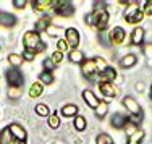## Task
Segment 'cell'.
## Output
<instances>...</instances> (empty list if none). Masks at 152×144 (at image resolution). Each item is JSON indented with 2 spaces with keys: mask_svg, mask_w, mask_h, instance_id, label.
<instances>
[{
  "mask_svg": "<svg viewBox=\"0 0 152 144\" xmlns=\"http://www.w3.org/2000/svg\"><path fill=\"white\" fill-rule=\"evenodd\" d=\"M55 12L61 16H71L75 13V7L71 2H61V0H58V3L55 7Z\"/></svg>",
  "mask_w": 152,
  "mask_h": 144,
  "instance_id": "obj_6",
  "label": "cell"
},
{
  "mask_svg": "<svg viewBox=\"0 0 152 144\" xmlns=\"http://www.w3.org/2000/svg\"><path fill=\"white\" fill-rule=\"evenodd\" d=\"M151 99H152V86H151Z\"/></svg>",
  "mask_w": 152,
  "mask_h": 144,
  "instance_id": "obj_41",
  "label": "cell"
},
{
  "mask_svg": "<svg viewBox=\"0 0 152 144\" xmlns=\"http://www.w3.org/2000/svg\"><path fill=\"white\" fill-rule=\"evenodd\" d=\"M123 105L126 107V109L131 112V115H136V117H142V110H141V107H139V104L136 102L133 97H125L123 99Z\"/></svg>",
  "mask_w": 152,
  "mask_h": 144,
  "instance_id": "obj_5",
  "label": "cell"
},
{
  "mask_svg": "<svg viewBox=\"0 0 152 144\" xmlns=\"http://www.w3.org/2000/svg\"><path fill=\"white\" fill-rule=\"evenodd\" d=\"M144 139V131L142 129H136L134 133H131L128 138V144H141V141Z\"/></svg>",
  "mask_w": 152,
  "mask_h": 144,
  "instance_id": "obj_18",
  "label": "cell"
},
{
  "mask_svg": "<svg viewBox=\"0 0 152 144\" xmlns=\"http://www.w3.org/2000/svg\"><path fill=\"white\" fill-rule=\"evenodd\" d=\"M123 39H125V31H123V28L117 26V28H113V29L110 31V42L112 44L118 45V44L123 42Z\"/></svg>",
  "mask_w": 152,
  "mask_h": 144,
  "instance_id": "obj_10",
  "label": "cell"
},
{
  "mask_svg": "<svg viewBox=\"0 0 152 144\" xmlns=\"http://www.w3.org/2000/svg\"><path fill=\"white\" fill-rule=\"evenodd\" d=\"M61 60H63V53H61V52H58V50H57L55 53H52V62H53V63H60Z\"/></svg>",
  "mask_w": 152,
  "mask_h": 144,
  "instance_id": "obj_33",
  "label": "cell"
},
{
  "mask_svg": "<svg viewBox=\"0 0 152 144\" xmlns=\"http://www.w3.org/2000/svg\"><path fill=\"white\" fill-rule=\"evenodd\" d=\"M44 68H45V71H50V73H52V70L55 68V63L52 62V58H45L44 60Z\"/></svg>",
  "mask_w": 152,
  "mask_h": 144,
  "instance_id": "obj_32",
  "label": "cell"
},
{
  "mask_svg": "<svg viewBox=\"0 0 152 144\" xmlns=\"http://www.w3.org/2000/svg\"><path fill=\"white\" fill-rule=\"evenodd\" d=\"M81 71L86 78L89 80H94V75L97 73V68H96V62L94 60H84L83 62V67H81Z\"/></svg>",
  "mask_w": 152,
  "mask_h": 144,
  "instance_id": "obj_7",
  "label": "cell"
},
{
  "mask_svg": "<svg viewBox=\"0 0 152 144\" xmlns=\"http://www.w3.org/2000/svg\"><path fill=\"white\" fill-rule=\"evenodd\" d=\"M24 42V49L29 50V52H42L44 50V44L41 41V36H39L37 31H28L23 37Z\"/></svg>",
  "mask_w": 152,
  "mask_h": 144,
  "instance_id": "obj_2",
  "label": "cell"
},
{
  "mask_svg": "<svg viewBox=\"0 0 152 144\" xmlns=\"http://www.w3.org/2000/svg\"><path fill=\"white\" fill-rule=\"evenodd\" d=\"M115 78H117V71H115V68L107 67L105 71L100 73V81H102V83H112Z\"/></svg>",
  "mask_w": 152,
  "mask_h": 144,
  "instance_id": "obj_14",
  "label": "cell"
},
{
  "mask_svg": "<svg viewBox=\"0 0 152 144\" xmlns=\"http://www.w3.org/2000/svg\"><path fill=\"white\" fill-rule=\"evenodd\" d=\"M86 23H88V24H94V21H92V15H88V16H86Z\"/></svg>",
  "mask_w": 152,
  "mask_h": 144,
  "instance_id": "obj_40",
  "label": "cell"
},
{
  "mask_svg": "<svg viewBox=\"0 0 152 144\" xmlns=\"http://www.w3.org/2000/svg\"><path fill=\"white\" fill-rule=\"evenodd\" d=\"M142 18H144V13L139 10V5H137L136 2L129 3L128 10H126V13H125L126 23H129V24H137V23H141V21H142Z\"/></svg>",
  "mask_w": 152,
  "mask_h": 144,
  "instance_id": "obj_3",
  "label": "cell"
},
{
  "mask_svg": "<svg viewBox=\"0 0 152 144\" xmlns=\"http://www.w3.org/2000/svg\"><path fill=\"white\" fill-rule=\"evenodd\" d=\"M92 15V21H94V26L97 28V29H105L107 24H108V13L105 10V5L100 2H96V5H94V12L91 13Z\"/></svg>",
  "mask_w": 152,
  "mask_h": 144,
  "instance_id": "obj_1",
  "label": "cell"
},
{
  "mask_svg": "<svg viewBox=\"0 0 152 144\" xmlns=\"http://www.w3.org/2000/svg\"><path fill=\"white\" fill-rule=\"evenodd\" d=\"M144 12L147 15H152V0H147L146 2V7H144Z\"/></svg>",
  "mask_w": 152,
  "mask_h": 144,
  "instance_id": "obj_38",
  "label": "cell"
},
{
  "mask_svg": "<svg viewBox=\"0 0 152 144\" xmlns=\"http://www.w3.org/2000/svg\"><path fill=\"white\" fill-rule=\"evenodd\" d=\"M26 3H28L26 0H13V5H15L16 8H20V10L24 8V7H26Z\"/></svg>",
  "mask_w": 152,
  "mask_h": 144,
  "instance_id": "obj_36",
  "label": "cell"
},
{
  "mask_svg": "<svg viewBox=\"0 0 152 144\" xmlns=\"http://www.w3.org/2000/svg\"><path fill=\"white\" fill-rule=\"evenodd\" d=\"M36 113L41 115V117H47V115H49V107H47L45 104H37V105H36Z\"/></svg>",
  "mask_w": 152,
  "mask_h": 144,
  "instance_id": "obj_30",
  "label": "cell"
},
{
  "mask_svg": "<svg viewBox=\"0 0 152 144\" xmlns=\"http://www.w3.org/2000/svg\"><path fill=\"white\" fill-rule=\"evenodd\" d=\"M96 144H113V139H112L108 134H105V133H102V134L97 136V143Z\"/></svg>",
  "mask_w": 152,
  "mask_h": 144,
  "instance_id": "obj_29",
  "label": "cell"
},
{
  "mask_svg": "<svg viewBox=\"0 0 152 144\" xmlns=\"http://www.w3.org/2000/svg\"><path fill=\"white\" fill-rule=\"evenodd\" d=\"M7 81H8L10 88H20L21 84L24 83V78L21 75V71L18 68H10L7 71Z\"/></svg>",
  "mask_w": 152,
  "mask_h": 144,
  "instance_id": "obj_4",
  "label": "cell"
},
{
  "mask_svg": "<svg viewBox=\"0 0 152 144\" xmlns=\"http://www.w3.org/2000/svg\"><path fill=\"white\" fill-rule=\"evenodd\" d=\"M39 81L41 84H52L53 83V75L50 71H42L41 76H39Z\"/></svg>",
  "mask_w": 152,
  "mask_h": 144,
  "instance_id": "obj_25",
  "label": "cell"
},
{
  "mask_svg": "<svg viewBox=\"0 0 152 144\" xmlns=\"http://www.w3.org/2000/svg\"><path fill=\"white\" fill-rule=\"evenodd\" d=\"M65 36H66V44L68 45H71L73 49H76L79 45V32L75 29V28H68L66 32H65Z\"/></svg>",
  "mask_w": 152,
  "mask_h": 144,
  "instance_id": "obj_8",
  "label": "cell"
},
{
  "mask_svg": "<svg viewBox=\"0 0 152 144\" xmlns=\"http://www.w3.org/2000/svg\"><path fill=\"white\" fill-rule=\"evenodd\" d=\"M75 128L78 129V131H84V129H86V118L84 117H76Z\"/></svg>",
  "mask_w": 152,
  "mask_h": 144,
  "instance_id": "obj_27",
  "label": "cell"
},
{
  "mask_svg": "<svg viewBox=\"0 0 152 144\" xmlns=\"http://www.w3.org/2000/svg\"><path fill=\"white\" fill-rule=\"evenodd\" d=\"M61 113H63V117H73V115L78 113V105L68 104V105L61 107Z\"/></svg>",
  "mask_w": 152,
  "mask_h": 144,
  "instance_id": "obj_21",
  "label": "cell"
},
{
  "mask_svg": "<svg viewBox=\"0 0 152 144\" xmlns=\"http://www.w3.org/2000/svg\"><path fill=\"white\" fill-rule=\"evenodd\" d=\"M47 31H49L50 36H57V34H58V28H49Z\"/></svg>",
  "mask_w": 152,
  "mask_h": 144,
  "instance_id": "obj_39",
  "label": "cell"
},
{
  "mask_svg": "<svg viewBox=\"0 0 152 144\" xmlns=\"http://www.w3.org/2000/svg\"><path fill=\"white\" fill-rule=\"evenodd\" d=\"M50 23H52V18L50 16H42L41 20H37V23H36V29H37V32L44 31V29H49Z\"/></svg>",
  "mask_w": 152,
  "mask_h": 144,
  "instance_id": "obj_17",
  "label": "cell"
},
{
  "mask_svg": "<svg viewBox=\"0 0 152 144\" xmlns=\"http://www.w3.org/2000/svg\"><path fill=\"white\" fill-rule=\"evenodd\" d=\"M94 62H96V68H97V71H99V73L105 71L107 63H105V60H104V58H100V57H96V58H94Z\"/></svg>",
  "mask_w": 152,
  "mask_h": 144,
  "instance_id": "obj_28",
  "label": "cell"
},
{
  "mask_svg": "<svg viewBox=\"0 0 152 144\" xmlns=\"http://www.w3.org/2000/svg\"><path fill=\"white\" fill-rule=\"evenodd\" d=\"M8 62L13 65V67H20L21 62H23V55H18V53H12L8 55Z\"/></svg>",
  "mask_w": 152,
  "mask_h": 144,
  "instance_id": "obj_26",
  "label": "cell"
},
{
  "mask_svg": "<svg viewBox=\"0 0 152 144\" xmlns=\"http://www.w3.org/2000/svg\"><path fill=\"white\" fill-rule=\"evenodd\" d=\"M142 39H144V29L142 28H136L131 34V42L134 45H139L141 42H142Z\"/></svg>",
  "mask_w": 152,
  "mask_h": 144,
  "instance_id": "obj_19",
  "label": "cell"
},
{
  "mask_svg": "<svg viewBox=\"0 0 152 144\" xmlns=\"http://www.w3.org/2000/svg\"><path fill=\"white\" fill-rule=\"evenodd\" d=\"M34 55H36L34 52H29V50H24L23 58H24V60H28V62H31V60H34Z\"/></svg>",
  "mask_w": 152,
  "mask_h": 144,
  "instance_id": "obj_37",
  "label": "cell"
},
{
  "mask_svg": "<svg viewBox=\"0 0 152 144\" xmlns=\"http://www.w3.org/2000/svg\"><path fill=\"white\" fill-rule=\"evenodd\" d=\"M83 99L86 100V104H88L91 109H96V107L99 105V102H100V100L97 99V96L94 94L92 91H89V89H86V91L83 92Z\"/></svg>",
  "mask_w": 152,
  "mask_h": 144,
  "instance_id": "obj_11",
  "label": "cell"
},
{
  "mask_svg": "<svg viewBox=\"0 0 152 144\" xmlns=\"http://www.w3.org/2000/svg\"><path fill=\"white\" fill-rule=\"evenodd\" d=\"M16 23V18L13 15H10V13H5V12H0V24L5 28H12L15 26Z\"/></svg>",
  "mask_w": 152,
  "mask_h": 144,
  "instance_id": "obj_13",
  "label": "cell"
},
{
  "mask_svg": "<svg viewBox=\"0 0 152 144\" xmlns=\"http://www.w3.org/2000/svg\"><path fill=\"white\" fill-rule=\"evenodd\" d=\"M49 126H50V128H58V126H60V120H58V117H57V115H50V118H49Z\"/></svg>",
  "mask_w": 152,
  "mask_h": 144,
  "instance_id": "obj_31",
  "label": "cell"
},
{
  "mask_svg": "<svg viewBox=\"0 0 152 144\" xmlns=\"http://www.w3.org/2000/svg\"><path fill=\"white\" fill-rule=\"evenodd\" d=\"M8 128H10V133H12V136L15 139H18V141H26V131H24L20 125L13 123L12 126H8Z\"/></svg>",
  "mask_w": 152,
  "mask_h": 144,
  "instance_id": "obj_12",
  "label": "cell"
},
{
  "mask_svg": "<svg viewBox=\"0 0 152 144\" xmlns=\"http://www.w3.org/2000/svg\"><path fill=\"white\" fill-rule=\"evenodd\" d=\"M110 123H112V126H115V128H118V129H120V128H125V126H126V118L123 117L121 113H115L113 117H112V121H110Z\"/></svg>",
  "mask_w": 152,
  "mask_h": 144,
  "instance_id": "obj_15",
  "label": "cell"
},
{
  "mask_svg": "<svg viewBox=\"0 0 152 144\" xmlns=\"http://www.w3.org/2000/svg\"><path fill=\"white\" fill-rule=\"evenodd\" d=\"M99 89H100V92H102L104 96H107V97H115V96H118V92H120L113 83H100Z\"/></svg>",
  "mask_w": 152,
  "mask_h": 144,
  "instance_id": "obj_9",
  "label": "cell"
},
{
  "mask_svg": "<svg viewBox=\"0 0 152 144\" xmlns=\"http://www.w3.org/2000/svg\"><path fill=\"white\" fill-rule=\"evenodd\" d=\"M57 47H58V52H66V49H68V44H66V41H63V39H61V41H58V44H57Z\"/></svg>",
  "mask_w": 152,
  "mask_h": 144,
  "instance_id": "obj_34",
  "label": "cell"
},
{
  "mask_svg": "<svg viewBox=\"0 0 152 144\" xmlns=\"http://www.w3.org/2000/svg\"><path fill=\"white\" fill-rule=\"evenodd\" d=\"M94 112H96V115L99 118H102V117H105L107 112H108V105H107L105 102H99V105L94 109Z\"/></svg>",
  "mask_w": 152,
  "mask_h": 144,
  "instance_id": "obj_24",
  "label": "cell"
},
{
  "mask_svg": "<svg viewBox=\"0 0 152 144\" xmlns=\"http://www.w3.org/2000/svg\"><path fill=\"white\" fill-rule=\"evenodd\" d=\"M134 63H136V55H133V53L125 55V57L121 58V62H120V65H121L123 68H131Z\"/></svg>",
  "mask_w": 152,
  "mask_h": 144,
  "instance_id": "obj_22",
  "label": "cell"
},
{
  "mask_svg": "<svg viewBox=\"0 0 152 144\" xmlns=\"http://www.w3.org/2000/svg\"><path fill=\"white\" fill-rule=\"evenodd\" d=\"M20 94H21V92H20V89H18V88H10V89H8V96L13 97V99L20 97Z\"/></svg>",
  "mask_w": 152,
  "mask_h": 144,
  "instance_id": "obj_35",
  "label": "cell"
},
{
  "mask_svg": "<svg viewBox=\"0 0 152 144\" xmlns=\"http://www.w3.org/2000/svg\"><path fill=\"white\" fill-rule=\"evenodd\" d=\"M13 141H15V138L10 133V128H3L0 131V144H12Z\"/></svg>",
  "mask_w": 152,
  "mask_h": 144,
  "instance_id": "obj_16",
  "label": "cell"
},
{
  "mask_svg": "<svg viewBox=\"0 0 152 144\" xmlns=\"http://www.w3.org/2000/svg\"><path fill=\"white\" fill-rule=\"evenodd\" d=\"M70 62H73V63H83V62H84V55H83V52H79L78 49H73L70 52Z\"/></svg>",
  "mask_w": 152,
  "mask_h": 144,
  "instance_id": "obj_20",
  "label": "cell"
},
{
  "mask_svg": "<svg viewBox=\"0 0 152 144\" xmlns=\"http://www.w3.org/2000/svg\"><path fill=\"white\" fill-rule=\"evenodd\" d=\"M29 96L32 97V99H36V97L42 96V84H41V83H34V84L31 86V89H29Z\"/></svg>",
  "mask_w": 152,
  "mask_h": 144,
  "instance_id": "obj_23",
  "label": "cell"
}]
</instances>
